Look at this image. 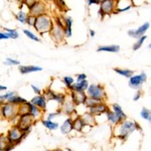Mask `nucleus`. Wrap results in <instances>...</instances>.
<instances>
[{
    "instance_id": "f257e3e1",
    "label": "nucleus",
    "mask_w": 151,
    "mask_h": 151,
    "mask_svg": "<svg viewBox=\"0 0 151 151\" xmlns=\"http://www.w3.org/2000/svg\"><path fill=\"white\" fill-rule=\"evenodd\" d=\"M141 131V126L137 122H134L131 120H124L118 125L115 126L114 129V135L116 138H118L121 141H126L129 136L132 134L134 131Z\"/></svg>"
},
{
    "instance_id": "f03ea898",
    "label": "nucleus",
    "mask_w": 151,
    "mask_h": 151,
    "mask_svg": "<svg viewBox=\"0 0 151 151\" xmlns=\"http://www.w3.org/2000/svg\"><path fill=\"white\" fill-rule=\"evenodd\" d=\"M53 24V18L52 16H50L48 13L42 14L36 17L35 24V28L40 35H45L47 33H50L52 30Z\"/></svg>"
},
{
    "instance_id": "7ed1b4c3",
    "label": "nucleus",
    "mask_w": 151,
    "mask_h": 151,
    "mask_svg": "<svg viewBox=\"0 0 151 151\" xmlns=\"http://www.w3.org/2000/svg\"><path fill=\"white\" fill-rule=\"evenodd\" d=\"M35 123L36 121L28 113V114H24V115H19L13 125H16L23 132H30L31 128H32V126Z\"/></svg>"
},
{
    "instance_id": "20e7f679",
    "label": "nucleus",
    "mask_w": 151,
    "mask_h": 151,
    "mask_svg": "<svg viewBox=\"0 0 151 151\" xmlns=\"http://www.w3.org/2000/svg\"><path fill=\"white\" fill-rule=\"evenodd\" d=\"M86 93L89 97L100 100V101H106L107 99L106 90H105V87L101 84H90Z\"/></svg>"
},
{
    "instance_id": "39448f33",
    "label": "nucleus",
    "mask_w": 151,
    "mask_h": 151,
    "mask_svg": "<svg viewBox=\"0 0 151 151\" xmlns=\"http://www.w3.org/2000/svg\"><path fill=\"white\" fill-rule=\"evenodd\" d=\"M17 106L15 105L6 102L2 105V119L7 120L11 123H14V121H16L18 117V112H17Z\"/></svg>"
},
{
    "instance_id": "423d86ee",
    "label": "nucleus",
    "mask_w": 151,
    "mask_h": 151,
    "mask_svg": "<svg viewBox=\"0 0 151 151\" xmlns=\"http://www.w3.org/2000/svg\"><path fill=\"white\" fill-rule=\"evenodd\" d=\"M116 7H117L116 0H104L99 5V10H98L99 16L101 17V19H103L105 16L112 15L115 12Z\"/></svg>"
},
{
    "instance_id": "0eeeda50",
    "label": "nucleus",
    "mask_w": 151,
    "mask_h": 151,
    "mask_svg": "<svg viewBox=\"0 0 151 151\" xmlns=\"http://www.w3.org/2000/svg\"><path fill=\"white\" fill-rule=\"evenodd\" d=\"M6 136L8 140L10 141V143L15 146L19 145L22 142V140H24L23 132L16 125H13L10 129H8V131L6 132Z\"/></svg>"
},
{
    "instance_id": "6e6552de",
    "label": "nucleus",
    "mask_w": 151,
    "mask_h": 151,
    "mask_svg": "<svg viewBox=\"0 0 151 151\" xmlns=\"http://www.w3.org/2000/svg\"><path fill=\"white\" fill-rule=\"evenodd\" d=\"M60 109L62 111V113L67 115L68 117H73L74 118L77 115H79L77 112V106H76V104L72 101V99L69 96H68L65 101L63 103V105L60 106Z\"/></svg>"
},
{
    "instance_id": "1a4fd4ad",
    "label": "nucleus",
    "mask_w": 151,
    "mask_h": 151,
    "mask_svg": "<svg viewBox=\"0 0 151 151\" xmlns=\"http://www.w3.org/2000/svg\"><path fill=\"white\" fill-rule=\"evenodd\" d=\"M128 80H129L128 81L129 87L136 91V90L141 89L142 85L147 81V75H146V73L144 72L140 73V74H137V75L134 74L132 77L129 78Z\"/></svg>"
},
{
    "instance_id": "9d476101",
    "label": "nucleus",
    "mask_w": 151,
    "mask_h": 151,
    "mask_svg": "<svg viewBox=\"0 0 151 151\" xmlns=\"http://www.w3.org/2000/svg\"><path fill=\"white\" fill-rule=\"evenodd\" d=\"M28 13L31 14V15H35V16H40L42 15V14L48 13V7H47V3L43 2L42 0H38L37 2L28 8Z\"/></svg>"
},
{
    "instance_id": "9b49d317",
    "label": "nucleus",
    "mask_w": 151,
    "mask_h": 151,
    "mask_svg": "<svg viewBox=\"0 0 151 151\" xmlns=\"http://www.w3.org/2000/svg\"><path fill=\"white\" fill-rule=\"evenodd\" d=\"M48 35H50V37H52V40H53V42L58 43V45L63 43L65 40L64 28L57 25V24H53L52 30H50V32L48 33Z\"/></svg>"
},
{
    "instance_id": "f8f14e48",
    "label": "nucleus",
    "mask_w": 151,
    "mask_h": 151,
    "mask_svg": "<svg viewBox=\"0 0 151 151\" xmlns=\"http://www.w3.org/2000/svg\"><path fill=\"white\" fill-rule=\"evenodd\" d=\"M68 96L72 99V101L76 104V106L79 107L85 104L86 100L88 98V95L86 92H76V91H70L68 93Z\"/></svg>"
},
{
    "instance_id": "ddd939ff",
    "label": "nucleus",
    "mask_w": 151,
    "mask_h": 151,
    "mask_svg": "<svg viewBox=\"0 0 151 151\" xmlns=\"http://www.w3.org/2000/svg\"><path fill=\"white\" fill-rule=\"evenodd\" d=\"M109 109H110V107L106 103V101H102V102H100L99 104H97L96 106L88 109V111L93 114L94 116L98 117L102 115H106V113L109 111Z\"/></svg>"
},
{
    "instance_id": "4468645a",
    "label": "nucleus",
    "mask_w": 151,
    "mask_h": 151,
    "mask_svg": "<svg viewBox=\"0 0 151 151\" xmlns=\"http://www.w3.org/2000/svg\"><path fill=\"white\" fill-rule=\"evenodd\" d=\"M30 103H32L33 105H35L36 107H38L40 109H41L42 111H47V99L45 98L42 94L41 95H35V97L30 99Z\"/></svg>"
},
{
    "instance_id": "2eb2a0df",
    "label": "nucleus",
    "mask_w": 151,
    "mask_h": 151,
    "mask_svg": "<svg viewBox=\"0 0 151 151\" xmlns=\"http://www.w3.org/2000/svg\"><path fill=\"white\" fill-rule=\"evenodd\" d=\"M18 70L21 75H27L31 74V73H36V72H41L42 68L40 65H18Z\"/></svg>"
},
{
    "instance_id": "dca6fc26",
    "label": "nucleus",
    "mask_w": 151,
    "mask_h": 151,
    "mask_svg": "<svg viewBox=\"0 0 151 151\" xmlns=\"http://www.w3.org/2000/svg\"><path fill=\"white\" fill-rule=\"evenodd\" d=\"M60 130L63 135H69V134H70L74 131V127H73V117H68L65 119L62 125L60 126Z\"/></svg>"
},
{
    "instance_id": "f3484780",
    "label": "nucleus",
    "mask_w": 151,
    "mask_h": 151,
    "mask_svg": "<svg viewBox=\"0 0 151 151\" xmlns=\"http://www.w3.org/2000/svg\"><path fill=\"white\" fill-rule=\"evenodd\" d=\"M28 113L32 116V118L35 119V121H38V120H41L42 119V116H43V113L45 111H42L41 109H40L38 107H36L35 105H33L32 103L28 101Z\"/></svg>"
},
{
    "instance_id": "a211bd4d",
    "label": "nucleus",
    "mask_w": 151,
    "mask_h": 151,
    "mask_svg": "<svg viewBox=\"0 0 151 151\" xmlns=\"http://www.w3.org/2000/svg\"><path fill=\"white\" fill-rule=\"evenodd\" d=\"M14 147H15V145L10 143L6 134H0V151H11Z\"/></svg>"
},
{
    "instance_id": "6ab92c4d",
    "label": "nucleus",
    "mask_w": 151,
    "mask_h": 151,
    "mask_svg": "<svg viewBox=\"0 0 151 151\" xmlns=\"http://www.w3.org/2000/svg\"><path fill=\"white\" fill-rule=\"evenodd\" d=\"M90 84L88 80H84L81 82H75V84L70 88V91H76V92H86L89 88Z\"/></svg>"
},
{
    "instance_id": "aec40b11",
    "label": "nucleus",
    "mask_w": 151,
    "mask_h": 151,
    "mask_svg": "<svg viewBox=\"0 0 151 151\" xmlns=\"http://www.w3.org/2000/svg\"><path fill=\"white\" fill-rule=\"evenodd\" d=\"M81 117L83 118V120H84V122L86 125L88 126H91L92 128L95 127V126L97 125V121H96V116H94L92 113H90L89 111H86L84 112V113L82 114Z\"/></svg>"
},
{
    "instance_id": "412c9836",
    "label": "nucleus",
    "mask_w": 151,
    "mask_h": 151,
    "mask_svg": "<svg viewBox=\"0 0 151 151\" xmlns=\"http://www.w3.org/2000/svg\"><path fill=\"white\" fill-rule=\"evenodd\" d=\"M85 122L83 120V118L81 115H77L76 117L73 118V127H74V131L77 133H81L83 131V129L85 127Z\"/></svg>"
},
{
    "instance_id": "4be33fe9",
    "label": "nucleus",
    "mask_w": 151,
    "mask_h": 151,
    "mask_svg": "<svg viewBox=\"0 0 151 151\" xmlns=\"http://www.w3.org/2000/svg\"><path fill=\"white\" fill-rule=\"evenodd\" d=\"M120 45H100L97 48V52H113L117 53L120 52Z\"/></svg>"
},
{
    "instance_id": "5701e85b",
    "label": "nucleus",
    "mask_w": 151,
    "mask_h": 151,
    "mask_svg": "<svg viewBox=\"0 0 151 151\" xmlns=\"http://www.w3.org/2000/svg\"><path fill=\"white\" fill-rule=\"evenodd\" d=\"M40 122L43 125V127L45 129H47L48 131H55V130H58V129H60V124L58 122H55V121H52V120L41 119Z\"/></svg>"
},
{
    "instance_id": "b1692460",
    "label": "nucleus",
    "mask_w": 151,
    "mask_h": 151,
    "mask_svg": "<svg viewBox=\"0 0 151 151\" xmlns=\"http://www.w3.org/2000/svg\"><path fill=\"white\" fill-rule=\"evenodd\" d=\"M106 117H107V121H108L112 126H117L119 123L122 122V121L119 119V117L114 113L111 108L109 109V111L106 113Z\"/></svg>"
},
{
    "instance_id": "393cba45",
    "label": "nucleus",
    "mask_w": 151,
    "mask_h": 151,
    "mask_svg": "<svg viewBox=\"0 0 151 151\" xmlns=\"http://www.w3.org/2000/svg\"><path fill=\"white\" fill-rule=\"evenodd\" d=\"M111 109L113 110L114 113L116 114L117 116L119 117V119H120L121 121H124L127 119V115H126V113L124 112V110L122 109V107L120 106L119 104H112L111 105Z\"/></svg>"
},
{
    "instance_id": "a878e982",
    "label": "nucleus",
    "mask_w": 151,
    "mask_h": 151,
    "mask_svg": "<svg viewBox=\"0 0 151 151\" xmlns=\"http://www.w3.org/2000/svg\"><path fill=\"white\" fill-rule=\"evenodd\" d=\"M28 14H29L28 12H25V11H23L22 9H20V10H19L17 13H15V15H14V18H15L19 23L26 24V22H27Z\"/></svg>"
},
{
    "instance_id": "bb28decb",
    "label": "nucleus",
    "mask_w": 151,
    "mask_h": 151,
    "mask_svg": "<svg viewBox=\"0 0 151 151\" xmlns=\"http://www.w3.org/2000/svg\"><path fill=\"white\" fill-rule=\"evenodd\" d=\"M150 28V23L149 22H145L142 25H140L138 28L135 29V33H136V40L139 38L140 36L145 35V33L147 32V30Z\"/></svg>"
},
{
    "instance_id": "cd10ccee",
    "label": "nucleus",
    "mask_w": 151,
    "mask_h": 151,
    "mask_svg": "<svg viewBox=\"0 0 151 151\" xmlns=\"http://www.w3.org/2000/svg\"><path fill=\"white\" fill-rule=\"evenodd\" d=\"M114 72L116 73V74L122 76L124 78H131L132 76L134 75V70H129V69H121V68H114Z\"/></svg>"
},
{
    "instance_id": "c85d7f7f",
    "label": "nucleus",
    "mask_w": 151,
    "mask_h": 151,
    "mask_svg": "<svg viewBox=\"0 0 151 151\" xmlns=\"http://www.w3.org/2000/svg\"><path fill=\"white\" fill-rule=\"evenodd\" d=\"M55 94H57V92H55L53 89H52V87H48V88H47V89H45L42 91V95L45 96V98L47 99V102L53 101Z\"/></svg>"
},
{
    "instance_id": "c756f323",
    "label": "nucleus",
    "mask_w": 151,
    "mask_h": 151,
    "mask_svg": "<svg viewBox=\"0 0 151 151\" xmlns=\"http://www.w3.org/2000/svg\"><path fill=\"white\" fill-rule=\"evenodd\" d=\"M8 102L9 103H11V104H13V105H15V106H19V105H22L24 103H26L27 102V100L26 99H24L23 97H21V96H18V95H14V96H12L10 99L8 100Z\"/></svg>"
},
{
    "instance_id": "7c9ffc66",
    "label": "nucleus",
    "mask_w": 151,
    "mask_h": 151,
    "mask_svg": "<svg viewBox=\"0 0 151 151\" xmlns=\"http://www.w3.org/2000/svg\"><path fill=\"white\" fill-rule=\"evenodd\" d=\"M52 3L55 4V6L57 7L60 11V13H64L68 10L67 4H65V0H52Z\"/></svg>"
},
{
    "instance_id": "2f4dec72",
    "label": "nucleus",
    "mask_w": 151,
    "mask_h": 151,
    "mask_svg": "<svg viewBox=\"0 0 151 151\" xmlns=\"http://www.w3.org/2000/svg\"><path fill=\"white\" fill-rule=\"evenodd\" d=\"M60 82L63 83V85H64L65 88L68 90V92H69L70 88L72 87L73 85L75 84L76 80H75L73 77H70V76H65V77L63 78V79H62V81H60Z\"/></svg>"
},
{
    "instance_id": "473e14b6",
    "label": "nucleus",
    "mask_w": 151,
    "mask_h": 151,
    "mask_svg": "<svg viewBox=\"0 0 151 151\" xmlns=\"http://www.w3.org/2000/svg\"><path fill=\"white\" fill-rule=\"evenodd\" d=\"M146 40H147V36H146V35H143V36H140L139 38H137V40H135V42L133 43L132 50H134V52H136V50H138L139 48H141Z\"/></svg>"
},
{
    "instance_id": "72a5a7b5",
    "label": "nucleus",
    "mask_w": 151,
    "mask_h": 151,
    "mask_svg": "<svg viewBox=\"0 0 151 151\" xmlns=\"http://www.w3.org/2000/svg\"><path fill=\"white\" fill-rule=\"evenodd\" d=\"M16 93L14 91H5V93L0 94V104L3 105L4 103L8 102V100L11 98L12 96H14Z\"/></svg>"
},
{
    "instance_id": "f704fd0d",
    "label": "nucleus",
    "mask_w": 151,
    "mask_h": 151,
    "mask_svg": "<svg viewBox=\"0 0 151 151\" xmlns=\"http://www.w3.org/2000/svg\"><path fill=\"white\" fill-rule=\"evenodd\" d=\"M22 32L24 33V35L27 36L30 40H33V41H36V42H38V41H40V37L38 35H36L35 32H32V31L30 30V29H23Z\"/></svg>"
},
{
    "instance_id": "c9c22d12",
    "label": "nucleus",
    "mask_w": 151,
    "mask_h": 151,
    "mask_svg": "<svg viewBox=\"0 0 151 151\" xmlns=\"http://www.w3.org/2000/svg\"><path fill=\"white\" fill-rule=\"evenodd\" d=\"M100 102H102V101H100V100H97V99H95V98H92V97L88 96V98L86 100V102H85L84 106L86 107L87 110H88V109H90V108H92V107L96 106V105L99 104Z\"/></svg>"
},
{
    "instance_id": "e433bc0d",
    "label": "nucleus",
    "mask_w": 151,
    "mask_h": 151,
    "mask_svg": "<svg viewBox=\"0 0 151 151\" xmlns=\"http://www.w3.org/2000/svg\"><path fill=\"white\" fill-rule=\"evenodd\" d=\"M140 117L144 120H147L148 122L151 123V110H149L146 107H143L142 110L140 112Z\"/></svg>"
},
{
    "instance_id": "4c0bfd02",
    "label": "nucleus",
    "mask_w": 151,
    "mask_h": 151,
    "mask_svg": "<svg viewBox=\"0 0 151 151\" xmlns=\"http://www.w3.org/2000/svg\"><path fill=\"white\" fill-rule=\"evenodd\" d=\"M68 98V94H65V93H58L57 92V94H55V99H53V101L55 102H57L58 105H63V103L65 101V99Z\"/></svg>"
},
{
    "instance_id": "58836bf2",
    "label": "nucleus",
    "mask_w": 151,
    "mask_h": 151,
    "mask_svg": "<svg viewBox=\"0 0 151 151\" xmlns=\"http://www.w3.org/2000/svg\"><path fill=\"white\" fill-rule=\"evenodd\" d=\"M4 31H6L8 33L9 37L11 40H16V38L19 37V33L16 29H13V28H8V27H4Z\"/></svg>"
},
{
    "instance_id": "ea45409f",
    "label": "nucleus",
    "mask_w": 151,
    "mask_h": 151,
    "mask_svg": "<svg viewBox=\"0 0 151 151\" xmlns=\"http://www.w3.org/2000/svg\"><path fill=\"white\" fill-rule=\"evenodd\" d=\"M28 101L26 103H24L22 105H19L17 108V112H18V116L19 115H24V114H28Z\"/></svg>"
},
{
    "instance_id": "a19ab883",
    "label": "nucleus",
    "mask_w": 151,
    "mask_h": 151,
    "mask_svg": "<svg viewBox=\"0 0 151 151\" xmlns=\"http://www.w3.org/2000/svg\"><path fill=\"white\" fill-rule=\"evenodd\" d=\"M5 65H8V67H11V65H20V62L18 60H15V58H7L3 63Z\"/></svg>"
},
{
    "instance_id": "79ce46f5",
    "label": "nucleus",
    "mask_w": 151,
    "mask_h": 151,
    "mask_svg": "<svg viewBox=\"0 0 151 151\" xmlns=\"http://www.w3.org/2000/svg\"><path fill=\"white\" fill-rule=\"evenodd\" d=\"M62 111H60V109L58 108L57 111L55 112H50V113H47V119H48V120H52V119L57 118V117L60 116L62 115Z\"/></svg>"
},
{
    "instance_id": "37998d69",
    "label": "nucleus",
    "mask_w": 151,
    "mask_h": 151,
    "mask_svg": "<svg viewBox=\"0 0 151 151\" xmlns=\"http://www.w3.org/2000/svg\"><path fill=\"white\" fill-rule=\"evenodd\" d=\"M35 20H36V16H35V15H31V14H28L27 22H26V24H27V25L29 26V27H35Z\"/></svg>"
},
{
    "instance_id": "c03bdc74",
    "label": "nucleus",
    "mask_w": 151,
    "mask_h": 151,
    "mask_svg": "<svg viewBox=\"0 0 151 151\" xmlns=\"http://www.w3.org/2000/svg\"><path fill=\"white\" fill-rule=\"evenodd\" d=\"M37 1H38V0H20V2L22 3V5L27 7V9L30 8L32 5H35Z\"/></svg>"
},
{
    "instance_id": "a18cd8bd",
    "label": "nucleus",
    "mask_w": 151,
    "mask_h": 151,
    "mask_svg": "<svg viewBox=\"0 0 151 151\" xmlns=\"http://www.w3.org/2000/svg\"><path fill=\"white\" fill-rule=\"evenodd\" d=\"M64 20H65V27H73V18L70 16L64 15Z\"/></svg>"
},
{
    "instance_id": "49530a36",
    "label": "nucleus",
    "mask_w": 151,
    "mask_h": 151,
    "mask_svg": "<svg viewBox=\"0 0 151 151\" xmlns=\"http://www.w3.org/2000/svg\"><path fill=\"white\" fill-rule=\"evenodd\" d=\"M142 91H141V89L139 90H136V92H135V94H134V96H133V101H139V100L141 99V97H142Z\"/></svg>"
},
{
    "instance_id": "de8ad7c7",
    "label": "nucleus",
    "mask_w": 151,
    "mask_h": 151,
    "mask_svg": "<svg viewBox=\"0 0 151 151\" xmlns=\"http://www.w3.org/2000/svg\"><path fill=\"white\" fill-rule=\"evenodd\" d=\"M64 32L65 35V38H70L73 35V27H65Z\"/></svg>"
},
{
    "instance_id": "09e8293b",
    "label": "nucleus",
    "mask_w": 151,
    "mask_h": 151,
    "mask_svg": "<svg viewBox=\"0 0 151 151\" xmlns=\"http://www.w3.org/2000/svg\"><path fill=\"white\" fill-rule=\"evenodd\" d=\"M84 80H88V77L85 73L78 74L77 77H76V82H81V81H84Z\"/></svg>"
},
{
    "instance_id": "8fccbe9b",
    "label": "nucleus",
    "mask_w": 151,
    "mask_h": 151,
    "mask_svg": "<svg viewBox=\"0 0 151 151\" xmlns=\"http://www.w3.org/2000/svg\"><path fill=\"white\" fill-rule=\"evenodd\" d=\"M30 88L32 89L33 93H35V95H41V94H42V90H41L40 87L35 86V85H30Z\"/></svg>"
},
{
    "instance_id": "3c124183",
    "label": "nucleus",
    "mask_w": 151,
    "mask_h": 151,
    "mask_svg": "<svg viewBox=\"0 0 151 151\" xmlns=\"http://www.w3.org/2000/svg\"><path fill=\"white\" fill-rule=\"evenodd\" d=\"M10 40L8 33L6 31H0V40Z\"/></svg>"
},
{
    "instance_id": "603ef678",
    "label": "nucleus",
    "mask_w": 151,
    "mask_h": 151,
    "mask_svg": "<svg viewBox=\"0 0 151 151\" xmlns=\"http://www.w3.org/2000/svg\"><path fill=\"white\" fill-rule=\"evenodd\" d=\"M7 88L6 86H2V85H0V92H4V91H7Z\"/></svg>"
},
{
    "instance_id": "864d4df0",
    "label": "nucleus",
    "mask_w": 151,
    "mask_h": 151,
    "mask_svg": "<svg viewBox=\"0 0 151 151\" xmlns=\"http://www.w3.org/2000/svg\"><path fill=\"white\" fill-rule=\"evenodd\" d=\"M95 35H96V31L93 30V29H91V30H90V36H91V37H94Z\"/></svg>"
},
{
    "instance_id": "5fc2aeb1",
    "label": "nucleus",
    "mask_w": 151,
    "mask_h": 151,
    "mask_svg": "<svg viewBox=\"0 0 151 151\" xmlns=\"http://www.w3.org/2000/svg\"><path fill=\"white\" fill-rule=\"evenodd\" d=\"M94 1H95V4H96V5H100V3L103 2L104 0H94Z\"/></svg>"
},
{
    "instance_id": "6e6d98bb",
    "label": "nucleus",
    "mask_w": 151,
    "mask_h": 151,
    "mask_svg": "<svg viewBox=\"0 0 151 151\" xmlns=\"http://www.w3.org/2000/svg\"><path fill=\"white\" fill-rule=\"evenodd\" d=\"M0 119H2V104H0Z\"/></svg>"
},
{
    "instance_id": "4d7b16f0",
    "label": "nucleus",
    "mask_w": 151,
    "mask_h": 151,
    "mask_svg": "<svg viewBox=\"0 0 151 151\" xmlns=\"http://www.w3.org/2000/svg\"><path fill=\"white\" fill-rule=\"evenodd\" d=\"M43 2H45V3H50V2H52V0H42Z\"/></svg>"
},
{
    "instance_id": "13d9d810",
    "label": "nucleus",
    "mask_w": 151,
    "mask_h": 151,
    "mask_svg": "<svg viewBox=\"0 0 151 151\" xmlns=\"http://www.w3.org/2000/svg\"><path fill=\"white\" fill-rule=\"evenodd\" d=\"M52 151H64V150L60 149V148H55V149H53V150H52Z\"/></svg>"
},
{
    "instance_id": "bf43d9fd",
    "label": "nucleus",
    "mask_w": 151,
    "mask_h": 151,
    "mask_svg": "<svg viewBox=\"0 0 151 151\" xmlns=\"http://www.w3.org/2000/svg\"><path fill=\"white\" fill-rule=\"evenodd\" d=\"M148 48H149V50H151V41L149 43H148Z\"/></svg>"
},
{
    "instance_id": "052dcab7",
    "label": "nucleus",
    "mask_w": 151,
    "mask_h": 151,
    "mask_svg": "<svg viewBox=\"0 0 151 151\" xmlns=\"http://www.w3.org/2000/svg\"><path fill=\"white\" fill-rule=\"evenodd\" d=\"M43 151H52V150H48V149H47V150H43Z\"/></svg>"
},
{
    "instance_id": "680f3d73",
    "label": "nucleus",
    "mask_w": 151,
    "mask_h": 151,
    "mask_svg": "<svg viewBox=\"0 0 151 151\" xmlns=\"http://www.w3.org/2000/svg\"><path fill=\"white\" fill-rule=\"evenodd\" d=\"M116 1H119V0H116Z\"/></svg>"
}]
</instances>
